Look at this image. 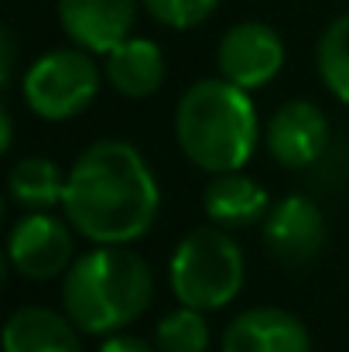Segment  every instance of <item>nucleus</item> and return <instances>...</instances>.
Listing matches in <instances>:
<instances>
[{"mask_svg": "<svg viewBox=\"0 0 349 352\" xmlns=\"http://www.w3.org/2000/svg\"><path fill=\"white\" fill-rule=\"evenodd\" d=\"M220 76L243 89H260L284 69V41L264 21H240L220 38Z\"/></svg>", "mask_w": 349, "mask_h": 352, "instance_id": "6e6552de", "label": "nucleus"}, {"mask_svg": "<svg viewBox=\"0 0 349 352\" xmlns=\"http://www.w3.org/2000/svg\"><path fill=\"white\" fill-rule=\"evenodd\" d=\"M264 144L281 168L302 171L329 147V117L312 100H291L274 110L264 126Z\"/></svg>", "mask_w": 349, "mask_h": 352, "instance_id": "1a4fd4ad", "label": "nucleus"}, {"mask_svg": "<svg viewBox=\"0 0 349 352\" xmlns=\"http://www.w3.org/2000/svg\"><path fill=\"white\" fill-rule=\"evenodd\" d=\"M202 209L213 226L223 230H246L253 223H264L271 212V195L260 182H253L243 171L213 175V182L202 192Z\"/></svg>", "mask_w": 349, "mask_h": 352, "instance_id": "ddd939ff", "label": "nucleus"}, {"mask_svg": "<svg viewBox=\"0 0 349 352\" xmlns=\"http://www.w3.org/2000/svg\"><path fill=\"white\" fill-rule=\"evenodd\" d=\"M0 130H3V151H10V140H14V120H10L7 110H3V117H0Z\"/></svg>", "mask_w": 349, "mask_h": 352, "instance_id": "412c9836", "label": "nucleus"}, {"mask_svg": "<svg viewBox=\"0 0 349 352\" xmlns=\"http://www.w3.org/2000/svg\"><path fill=\"white\" fill-rule=\"evenodd\" d=\"M175 140L206 175L243 171L260 144V120L250 89L230 79H202L178 100Z\"/></svg>", "mask_w": 349, "mask_h": 352, "instance_id": "7ed1b4c3", "label": "nucleus"}, {"mask_svg": "<svg viewBox=\"0 0 349 352\" xmlns=\"http://www.w3.org/2000/svg\"><path fill=\"white\" fill-rule=\"evenodd\" d=\"M3 352H83V329L55 308H17L3 325Z\"/></svg>", "mask_w": 349, "mask_h": 352, "instance_id": "f8f14e48", "label": "nucleus"}, {"mask_svg": "<svg viewBox=\"0 0 349 352\" xmlns=\"http://www.w3.org/2000/svg\"><path fill=\"white\" fill-rule=\"evenodd\" d=\"M103 72L93 62V52L86 48H55L45 52L28 65L21 76V96L28 110L41 120H72L86 113L100 93Z\"/></svg>", "mask_w": 349, "mask_h": 352, "instance_id": "39448f33", "label": "nucleus"}, {"mask_svg": "<svg viewBox=\"0 0 349 352\" xmlns=\"http://www.w3.org/2000/svg\"><path fill=\"white\" fill-rule=\"evenodd\" d=\"M315 62H319V76H322V86L349 107V14L336 17L326 34L319 38V52H315Z\"/></svg>", "mask_w": 349, "mask_h": 352, "instance_id": "f3484780", "label": "nucleus"}, {"mask_svg": "<svg viewBox=\"0 0 349 352\" xmlns=\"http://www.w3.org/2000/svg\"><path fill=\"white\" fill-rule=\"evenodd\" d=\"M260 226L267 253L284 267L312 263L329 243V223L308 195H284L281 202L271 206Z\"/></svg>", "mask_w": 349, "mask_h": 352, "instance_id": "0eeeda50", "label": "nucleus"}, {"mask_svg": "<svg viewBox=\"0 0 349 352\" xmlns=\"http://www.w3.org/2000/svg\"><path fill=\"white\" fill-rule=\"evenodd\" d=\"M62 209L83 239L130 246L158 223L161 188L134 144L96 140L72 161Z\"/></svg>", "mask_w": 349, "mask_h": 352, "instance_id": "f257e3e1", "label": "nucleus"}, {"mask_svg": "<svg viewBox=\"0 0 349 352\" xmlns=\"http://www.w3.org/2000/svg\"><path fill=\"white\" fill-rule=\"evenodd\" d=\"M107 58V82L114 86V93H120L123 100H147L165 86V52L158 48V41L151 38H137L130 34L127 41H120Z\"/></svg>", "mask_w": 349, "mask_h": 352, "instance_id": "4468645a", "label": "nucleus"}, {"mask_svg": "<svg viewBox=\"0 0 349 352\" xmlns=\"http://www.w3.org/2000/svg\"><path fill=\"white\" fill-rule=\"evenodd\" d=\"M140 7L158 24H165L171 31H189V28H199L213 17L220 0H140Z\"/></svg>", "mask_w": 349, "mask_h": 352, "instance_id": "a211bd4d", "label": "nucleus"}, {"mask_svg": "<svg viewBox=\"0 0 349 352\" xmlns=\"http://www.w3.org/2000/svg\"><path fill=\"white\" fill-rule=\"evenodd\" d=\"M14 38H10V31H3L0 34V52H3V65H0V82L7 86L10 82V76H14Z\"/></svg>", "mask_w": 349, "mask_h": 352, "instance_id": "aec40b11", "label": "nucleus"}, {"mask_svg": "<svg viewBox=\"0 0 349 352\" xmlns=\"http://www.w3.org/2000/svg\"><path fill=\"white\" fill-rule=\"evenodd\" d=\"M223 352H312L308 329L284 308H246L223 332Z\"/></svg>", "mask_w": 349, "mask_h": 352, "instance_id": "9b49d317", "label": "nucleus"}, {"mask_svg": "<svg viewBox=\"0 0 349 352\" xmlns=\"http://www.w3.org/2000/svg\"><path fill=\"white\" fill-rule=\"evenodd\" d=\"M10 267L28 280H52L76 260V226L48 212H24L7 239Z\"/></svg>", "mask_w": 349, "mask_h": 352, "instance_id": "423d86ee", "label": "nucleus"}, {"mask_svg": "<svg viewBox=\"0 0 349 352\" xmlns=\"http://www.w3.org/2000/svg\"><path fill=\"white\" fill-rule=\"evenodd\" d=\"M140 0H59V24L65 38L93 55H110L130 38Z\"/></svg>", "mask_w": 349, "mask_h": 352, "instance_id": "9d476101", "label": "nucleus"}, {"mask_svg": "<svg viewBox=\"0 0 349 352\" xmlns=\"http://www.w3.org/2000/svg\"><path fill=\"white\" fill-rule=\"evenodd\" d=\"M154 294V274L130 246L93 243L76 256L62 280V308L83 336H114L137 322Z\"/></svg>", "mask_w": 349, "mask_h": 352, "instance_id": "f03ea898", "label": "nucleus"}, {"mask_svg": "<svg viewBox=\"0 0 349 352\" xmlns=\"http://www.w3.org/2000/svg\"><path fill=\"white\" fill-rule=\"evenodd\" d=\"M243 280H246L243 250L223 226H202L182 236L168 263V284L178 305L199 308L206 315L236 301Z\"/></svg>", "mask_w": 349, "mask_h": 352, "instance_id": "20e7f679", "label": "nucleus"}, {"mask_svg": "<svg viewBox=\"0 0 349 352\" xmlns=\"http://www.w3.org/2000/svg\"><path fill=\"white\" fill-rule=\"evenodd\" d=\"M100 352H158V346L137 339V336H123V332H114L100 342Z\"/></svg>", "mask_w": 349, "mask_h": 352, "instance_id": "6ab92c4d", "label": "nucleus"}, {"mask_svg": "<svg viewBox=\"0 0 349 352\" xmlns=\"http://www.w3.org/2000/svg\"><path fill=\"white\" fill-rule=\"evenodd\" d=\"M209 342H213V329L206 322V311L189 305L168 311L154 329L158 352H209Z\"/></svg>", "mask_w": 349, "mask_h": 352, "instance_id": "dca6fc26", "label": "nucleus"}, {"mask_svg": "<svg viewBox=\"0 0 349 352\" xmlns=\"http://www.w3.org/2000/svg\"><path fill=\"white\" fill-rule=\"evenodd\" d=\"M7 195L24 212H48V209L62 206L65 175L52 157L24 154L21 161H14V168L7 175Z\"/></svg>", "mask_w": 349, "mask_h": 352, "instance_id": "2eb2a0df", "label": "nucleus"}]
</instances>
